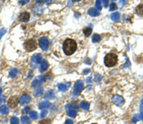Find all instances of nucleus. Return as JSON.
Masks as SVG:
<instances>
[{
  "label": "nucleus",
  "mask_w": 143,
  "mask_h": 124,
  "mask_svg": "<svg viewBox=\"0 0 143 124\" xmlns=\"http://www.w3.org/2000/svg\"><path fill=\"white\" fill-rule=\"evenodd\" d=\"M19 3H20L21 5H24V4H26V3H28V0H26V1H19Z\"/></svg>",
  "instance_id": "obj_41"
},
{
  "label": "nucleus",
  "mask_w": 143,
  "mask_h": 124,
  "mask_svg": "<svg viewBox=\"0 0 143 124\" xmlns=\"http://www.w3.org/2000/svg\"><path fill=\"white\" fill-rule=\"evenodd\" d=\"M139 117H140V118H141V119L143 120V111L141 112V114H140V116H139Z\"/></svg>",
  "instance_id": "obj_43"
},
{
  "label": "nucleus",
  "mask_w": 143,
  "mask_h": 124,
  "mask_svg": "<svg viewBox=\"0 0 143 124\" xmlns=\"http://www.w3.org/2000/svg\"><path fill=\"white\" fill-rule=\"evenodd\" d=\"M84 89V83L81 80H78L75 82L74 84V88H73V95L74 96H78L80 95V93L82 92V90Z\"/></svg>",
  "instance_id": "obj_4"
},
{
  "label": "nucleus",
  "mask_w": 143,
  "mask_h": 124,
  "mask_svg": "<svg viewBox=\"0 0 143 124\" xmlns=\"http://www.w3.org/2000/svg\"><path fill=\"white\" fill-rule=\"evenodd\" d=\"M43 95V88L42 87H38L35 91H34V96L35 97H40Z\"/></svg>",
  "instance_id": "obj_22"
},
{
  "label": "nucleus",
  "mask_w": 143,
  "mask_h": 124,
  "mask_svg": "<svg viewBox=\"0 0 143 124\" xmlns=\"http://www.w3.org/2000/svg\"><path fill=\"white\" fill-rule=\"evenodd\" d=\"M54 98H55V96H54V93H53V91H52V90L48 91L47 93H46V95H45V98L53 99Z\"/></svg>",
  "instance_id": "obj_17"
},
{
  "label": "nucleus",
  "mask_w": 143,
  "mask_h": 124,
  "mask_svg": "<svg viewBox=\"0 0 143 124\" xmlns=\"http://www.w3.org/2000/svg\"><path fill=\"white\" fill-rule=\"evenodd\" d=\"M101 78H102V76L101 75H99V74H95V80L96 82H98V81H100L101 80Z\"/></svg>",
  "instance_id": "obj_32"
},
{
  "label": "nucleus",
  "mask_w": 143,
  "mask_h": 124,
  "mask_svg": "<svg viewBox=\"0 0 143 124\" xmlns=\"http://www.w3.org/2000/svg\"><path fill=\"white\" fill-rule=\"evenodd\" d=\"M91 80H92L91 77H88V78H87V82H91Z\"/></svg>",
  "instance_id": "obj_44"
},
{
  "label": "nucleus",
  "mask_w": 143,
  "mask_h": 124,
  "mask_svg": "<svg viewBox=\"0 0 143 124\" xmlns=\"http://www.w3.org/2000/svg\"><path fill=\"white\" fill-rule=\"evenodd\" d=\"M80 107L82 109H84V110H89L90 109V103L87 102V101H82L80 103Z\"/></svg>",
  "instance_id": "obj_18"
},
{
  "label": "nucleus",
  "mask_w": 143,
  "mask_h": 124,
  "mask_svg": "<svg viewBox=\"0 0 143 124\" xmlns=\"http://www.w3.org/2000/svg\"><path fill=\"white\" fill-rule=\"evenodd\" d=\"M117 8V4L116 3H111V6H110V11H116Z\"/></svg>",
  "instance_id": "obj_31"
},
{
  "label": "nucleus",
  "mask_w": 143,
  "mask_h": 124,
  "mask_svg": "<svg viewBox=\"0 0 143 124\" xmlns=\"http://www.w3.org/2000/svg\"><path fill=\"white\" fill-rule=\"evenodd\" d=\"M136 13H137L138 15L143 16V4H140V5H138V6H137V8H136Z\"/></svg>",
  "instance_id": "obj_20"
},
{
  "label": "nucleus",
  "mask_w": 143,
  "mask_h": 124,
  "mask_svg": "<svg viewBox=\"0 0 143 124\" xmlns=\"http://www.w3.org/2000/svg\"><path fill=\"white\" fill-rule=\"evenodd\" d=\"M130 64H131V63H130V61H129V60L127 59V61H126V64H125V66H124V68H126V67H128V66H130Z\"/></svg>",
  "instance_id": "obj_38"
},
{
  "label": "nucleus",
  "mask_w": 143,
  "mask_h": 124,
  "mask_svg": "<svg viewBox=\"0 0 143 124\" xmlns=\"http://www.w3.org/2000/svg\"><path fill=\"white\" fill-rule=\"evenodd\" d=\"M126 2H127V1H123V2H122V1H120V4H121V5H124Z\"/></svg>",
  "instance_id": "obj_45"
},
{
  "label": "nucleus",
  "mask_w": 143,
  "mask_h": 124,
  "mask_svg": "<svg viewBox=\"0 0 143 124\" xmlns=\"http://www.w3.org/2000/svg\"><path fill=\"white\" fill-rule=\"evenodd\" d=\"M51 123V121L50 120H46V119H43V120H41V121H39V123L38 124H50Z\"/></svg>",
  "instance_id": "obj_34"
},
{
  "label": "nucleus",
  "mask_w": 143,
  "mask_h": 124,
  "mask_svg": "<svg viewBox=\"0 0 143 124\" xmlns=\"http://www.w3.org/2000/svg\"><path fill=\"white\" fill-rule=\"evenodd\" d=\"M18 102H19V100H18V98H17L16 97H12L11 98L8 100L9 106H10L11 108H15V107L17 106Z\"/></svg>",
  "instance_id": "obj_9"
},
{
  "label": "nucleus",
  "mask_w": 143,
  "mask_h": 124,
  "mask_svg": "<svg viewBox=\"0 0 143 124\" xmlns=\"http://www.w3.org/2000/svg\"><path fill=\"white\" fill-rule=\"evenodd\" d=\"M49 45H50V41L47 37L43 36L39 39V46L43 51H47L49 49Z\"/></svg>",
  "instance_id": "obj_6"
},
{
  "label": "nucleus",
  "mask_w": 143,
  "mask_h": 124,
  "mask_svg": "<svg viewBox=\"0 0 143 124\" xmlns=\"http://www.w3.org/2000/svg\"><path fill=\"white\" fill-rule=\"evenodd\" d=\"M66 109H69V110H76V109H77V104H76L75 102L70 103V104L66 105Z\"/></svg>",
  "instance_id": "obj_21"
},
{
  "label": "nucleus",
  "mask_w": 143,
  "mask_h": 124,
  "mask_svg": "<svg viewBox=\"0 0 143 124\" xmlns=\"http://www.w3.org/2000/svg\"><path fill=\"white\" fill-rule=\"evenodd\" d=\"M100 39H101V37H100V35L99 34H94L93 35V42H98V41H100Z\"/></svg>",
  "instance_id": "obj_27"
},
{
  "label": "nucleus",
  "mask_w": 143,
  "mask_h": 124,
  "mask_svg": "<svg viewBox=\"0 0 143 124\" xmlns=\"http://www.w3.org/2000/svg\"><path fill=\"white\" fill-rule=\"evenodd\" d=\"M48 68H49V63H48V61L43 60L42 63H41V66H40V71H41V72H45Z\"/></svg>",
  "instance_id": "obj_15"
},
{
  "label": "nucleus",
  "mask_w": 143,
  "mask_h": 124,
  "mask_svg": "<svg viewBox=\"0 0 143 124\" xmlns=\"http://www.w3.org/2000/svg\"><path fill=\"white\" fill-rule=\"evenodd\" d=\"M18 74V70L17 69H12L10 72V76L11 77H15Z\"/></svg>",
  "instance_id": "obj_25"
},
{
  "label": "nucleus",
  "mask_w": 143,
  "mask_h": 124,
  "mask_svg": "<svg viewBox=\"0 0 143 124\" xmlns=\"http://www.w3.org/2000/svg\"><path fill=\"white\" fill-rule=\"evenodd\" d=\"M51 106V104H50V102H48V101H42V102H40L39 104H38V108L39 109H41V110H45V109H47Z\"/></svg>",
  "instance_id": "obj_13"
},
{
  "label": "nucleus",
  "mask_w": 143,
  "mask_h": 124,
  "mask_svg": "<svg viewBox=\"0 0 143 124\" xmlns=\"http://www.w3.org/2000/svg\"><path fill=\"white\" fill-rule=\"evenodd\" d=\"M57 86H58L59 91H61V92H66V91L68 90V88L71 86V83H70V82H67V83H60V84H58Z\"/></svg>",
  "instance_id": "obj_10"
},
{
  "label": "nucleus",
  "mask_w": 143,
  "mask_h": 124,
  "mask_svg": "<svg viewBox=\"0 0 143 124\" xmlns=\"http://www.w3.org/2000/svg\"><path fill=\"white\" fill-rule=\"evenodd\" d=\"M30 117H31L32 119H36V118H37V117H38V115H37V113H36V112L32 111V112H30Z\"/></svg>",
  "instance_id": "obj_30"
},
{
  "label": "nucleus",
  "mask_w": 143,
  "mask_h": 124,
  "mask_svg": "<svg viewBox=\"0 0 143 124\" xmlns=\"http://www.w3.org/2000/svg\"><path fill=\"white\" fill-rule=\"evenodd\" d=\"M101 3H103L104 4V6L107 8L108 7V5H109V1H107V0H104V1H101Z\"/></svg>",
  "instance_id": "obj_36"
},
{
  "label": "nucleus",
  "mask_w": 143,
  "mask_h": 124,
  "mask_svg": "<svg viewBox=\"0 0 143 124\" xmlns=\"http://www.w3.org/2000/svg\"><path fill=\"white\" fill-rule=\"evenodd\" d=\"M94 124H96V123H94Z\"/></svg>",
  "instance_id": "obj_48"
},
{
  "label": "nucleus",
  "mask_w": 143,
  "mask_h": 124,
  "mask_svg": "<svg viewBox=\"0 0 143 124\" xmlns=\"http://www.w3.org/2000/svg\"><path fill=\"white\" fill-rule=\"evenodd\" d=\"M44 80H43V77L42 76H39V77H37L36 79H34L33 81H32V87H40V85H41V83L43 82Z\"/></svg>",
  "instance_id": "obj_11"
},
{
  "label": "nucleus",
  "mask_w": 143,
  "mask_h": 124,
  "mask_svg": "<svg viewBox=\"0 0 143 124\" xmlns=\"http://www.w3.org/2000/svg\"><path fill=\"white\" fill-rule=\"evenodd\" d=\"M1 93H2V89L0 88V95H1Z\"/></svg>",
  "instance_id": "obj_47"
},
{
  "label": "nucleus",
  "mask_w": 143,
  "mask_h": 124,
  "mask_svg": "<svg viewBox=\"0 0 143 124\" xmlns=\"http://www.w3.org/2000/svg\"><path fill=\"white\" fill-rule=\"evenodd\" d=\"M95 9H96L98 12L102 9V4H101V1H96V2H95Z\"/></svg>",
  "instance_id": "obj_29"
},
{
  "label": "nucleus",
  "mask_w": 143,
  "mask_h": 124,
  "mask_svg": "<svg viewBox=\"0 0 143 124\" xmlns=\"http://www.w3.org/2000/svg\"><path fill=\"white\" fill-rule=\"evenodd\" d=\"M137 119H138V117H137L136 116V117H134V119H133V121H134V122H136V120H137Z\"/></svg>",
  "instance_id": "obj_42"
},
{
  "label": "nucleus",
  "mask_w": 143,
  "mask_h": 124,
  "mask_svg": "<svg viewBox=\"0 0 143 124\" xmlns=\"http://www.w3.org/2000/svg\"><path fill=\"white\" fill-rule=\"evenodd\" d=\"M65 124H73V121H72V119H67Z\"/></svg>",
  "instance_id": "obj_37"
},
{
  "label": "nucleus",
  "mask_w": 143,
  "mask_h": 124,
  "mask_svg": "<svg viewBox=\"0 0 143 124\" xmlns=\"http://www.w3.org/2000/svg\"><path fill=\"white\" fill-rule=\"evenodd\" d=\"M5 33H6V29H2V30L0 31V39L2 38V36H3Z\"/></svg>",
  "instance_id": "obj_35"
},
{
  "label": "nucleus",
  "mask_w": 143,
  "mask_h": 124,
  "mask_svg": "<svg viewBox=\"0 0 143 124\" xmlns=\"http://www.w3.org/2000/svg\"><path fill=\"white\" fill-rule=\"evenodd\" d=\"M77 114V111L76 110H68V116L71 117H74Z\"/></svg>",
  "instance_id": "obj_26"
},
{
  "label": "nucleus",
  "mask_w": 143,
  "mask_h": 124,
  "mask_svg": "<svg viewBox=\"0 0 143 124\" xmlns=\"http://www.w3.org/2000/svg\"><path fill=\"white\" fill-rule=\"evenodd\" d=\"M88 13H89V15H91V16H97V15H99V12H98L95 8L90 9V10L88 11Z\"/></svg>",
  "instance_id": "obj_14"
},
{
  "label": "nucleus",
  "mask_w": 143,
  "mask_h": 124,
  "mask_svg": "<svg viewBox=\"0 0 143 124\" xmlns=\"http://www.w3.org/2000/svg\"><path fill=\"white\" fill-rule=\"evenodd\" d=\"M140 108H141V110L143 109V99H142V101H141V105H140Z\"/></svg>",
  "instance_id": "obj_46"
},
{
  "label": "nucleus",
  "mask_w": 143,
  "mask_h": 124,
  "mask_svg": "<svg viewBox=\"0 0 143 124\" xmlns=\"http://www.w3.org/2000/svg\"><path fill=\"white\" fill-rule=\"evenodd\" d=\"M24 46H25V49L28 52H32V51H34L37 48V43L34 39H29L25 42Z\"/></svg>",
  "instance_id": "obj_3"
},
{
  "label": "nucleus",
  "mask_w": 143,
  "mask_h": 124,
  "mask_svg": "<svg viewBox=\"0 0 143 124\" xmlns=\"http://www.w3.org/2000/svg\"><path fill=\"white\" fill-rule=\"evenodd\" d=\"M113 102H114V104H116L117 106H122L124 104V98L118 95H116L113 97Z\"/></svg>",
  "instance_id": "obj_7"
},
{
  "label": "nucleus",
  "mask_w": 143,
  "mask_h": 124,
  "mask_svg": "<svg viewBox=\"0 0 143 124\" xmlns=\"http://www.w3.org/2000/svg\"><path fill=\"white\" fill-rule=\"evenodd\" d=\"M29 19H30V13H27V12L22 13L19 15V20L22 21V22H27V21H29Z\"/></svg>",
  "instance_id": "obj_12"
},
{
  "label": "nucleus",
  "mask_w": 143,
  "mask_h": 124,
  "mask_svg": "<svg viewBox=\"0 0 143 124\" xmlns=\"http://www.w3.org/2000/svg\"><path fill=\"white\" fill-rule=\"evenodd\" d=\"M111 18H112V20H114V21H117L119 18H120V13H119L118 12L113 13L111 14Z\"/></svg>",
  "instance_id": "obj_16"
},
{
  "label": "nucleus",
  "mask_w": 143,
  "mask_h": 124,
  "mask_svg": "<svg viewBox=\"0 0 143 124\" xmlns=\"http://www.w3.org/2000/svg\"><path fill=\"white\" fill-rule=\"evenodd\" d=\"M40 62H42V54L40 53H36L34 54L32 59H31V66L32 68H35L37 66V64H39Z\"/></svg>",
  "instance_id": "obj_5"
},
{
  "label": "nucleus",
  "mask_w": 143,
  "mask_h": 124,
  "mask_svg": "<svg viewBox=\"0 0 143 124\" xmlns=\"http://www.w3.org/2000/svg\"><path fill=\"white\" fill-rule=\"evenodd\" d=\"M31 102V97L29 95H22L19 98V103L21 105H26Z\"/></svg>",
  "instance_id": "obj_8"
},
{
  "label": "nucleus",
  "mask_w": 143,
  "mask_h": 124,
  "mask_svg": "<svg viewBox=\"0 0 143 124\" xmlns=\"http://www.w3.org/2000/svg\"><path fill=\"white\" fill-rule=\"evenodd\" d=\"M117 55L116 53H108L104 58V63L107 67H114L117 63Z\"/></svg>",
  "instance_id": "obj_2"
},
{
  "label": "nucleus",
  "mask_w": 143,
  "mask_h": 124,
  "mask_svg": "<svg viewBox=\"0 0 143 124\" xmlns=\"http://www.w3.org/2000/svg\"><path fill=\"white\" fill-rule=\"evenodd\" d=\"M30 110H31V109H30L29 107H26V108L24 109V112H25V113H30Z\"/></svg>",
  "instance_id": "obj_39"
},
{
  "label": "nucleus",
  "mask_w": 143,
  "mask_h": 124,
  "mask_svg": "<svg viewBox=\"0 0 143 124\" xmlns=\"http://www.w3.org/2000/svg\"><path fill=\"white\" fill-rule=\"evenodd\" d=\"M0 113L3 114V115H7V114L9 113V108H8V106L2 105V106L0 107Z\"/></svg>",
  "instance_id": "obj_19"
},
{
  "label": "nucleus",
  "mask_w": 143,
  "mask_h": 124,
  "mask_svg": "<svg viewBox=\"0 0 143 124\" xmlns=\"http://www.w3.org/2000/svg\"><path fill=\"white\" fill-rule=\"evenodd\" d=\"M89 72H90V70H89V69H85V70L83 71V74H87L88 73H89Z\"/></svg>",
  "instance_id": "obj_40"
},
{
  "label": "nucleus",
  "mask_w": 143,
  "mask_h": 124,
  "mask_svg": "<svg viewBox=\"0 0 143 124\" xmlns=\"http://www.w3.org/2000/svg\"><path fill=\"white\" fill-rule=\"evenodd\" d=\"M83 33H85L86 36L91 35V33H92V27H87V28H85V29L83 30Z\"/></svg>",
  "instance_id": "obj_23"
},
{
  "label": "nucleus",
  "mask_w": 143,
  "mask_h": 124,
  "mask_svg": "<svg viewBox=\"0 0 143 124\" xmlns=\"http://www.w3.org/2000/svg\"><path fill=\"white\" fill-rule=\"evenodd\" d=\"M76 49H77V44H76V42L73 39L68 38V39H66L64 41V43H63V51H64L65 54L71 55L76 51Z\"/></svg>",
  "instance_id": "obj_1"
},
{
  "label": "nucleus",
  "mask_w": 143,
  "mask_h": 124,
  "mask_svg": "<svg viewBox=\"0 0 143 124\" xmlns=\"http://www.w3.org/2000/svg\"><path fill=\"white\" fill-rule=\"evenodd\" d=\"M21 122L23 124H30L31 119H30V117H26V116H23V117H21Z\"/></svg>",
  "instance_id": "obj_24"
},
{
  "label": "nucleus",
  "mask_w": 143,
  "mask_h": 124,
  "mask_svg": "<svg viewBox=\"0 0 143 124\" xmlns=\"http://www.w3.org/2000/svg\"><path fill=\"white\" fill-rule=\"evenodd\" d=\"M47 114H48L47 110H43L42 113H41V115H40V117H45L47 116Z\"/></svg>",
  "instance_id": "obj_33"
},
{
  "label": "nucleus",
  "mask_w": 143,
  "mask_h": 124,
  "mask_svg": "<svg viewBox=\"0 0 143 124\" xmlns=\"http://www.w3.org/2000/svg\"><path fill=\"white\" fill-rule=\"evenodd\" d=\"M11 124H19V119L16 117H13L11 118Z\"/></svg>",
  "instance_id": "obj_28"
}]
</instances>
